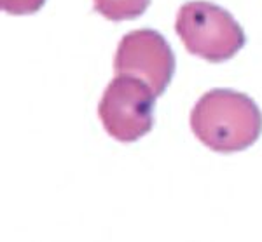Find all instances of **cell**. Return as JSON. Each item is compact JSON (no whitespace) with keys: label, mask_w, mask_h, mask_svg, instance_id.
<instances>
[{"label":"cell","mask_w":262,"mask_h":242,"mask_svg":"<svg viewBox=\"0 0 262 242\" xmlns=\"http://www.w3.org/2000/svg\"><path fill=\"white\" fill-rule=\"evenodd\" d=\"M191 129L210 150L242 152L259 139L262 112L248 94L232 89H212L192 108Z\"/></svg>","instance_id":"cell-1"},{"label":"cell","mask_w":262,"mask_h":242,"mask_svg":"<svg viewBox=\"0 0 262 242\" xmlns=\"http://www.w3.org/2000/svg\"><path fill=\"white\" fill-rule=\"evenodd\" d=\"M175 30L185 49L210 63L227 61L245 45V32L229 11L205 0L185 2Z\"/></svg>","instance_id":"cell-2"},{"label":"cell","mask_w":262,"mask_h":242,"mask_svg":"<svg viewBox=\"0 0 262 242\" xmlns=\"http://www.w3.org/2000/svg\"><path fill=\"white\" fill-rule=\"evenodd\" d=\"M154 91L142 79L117 74L105 89L98 105V117L114 139L133 143L154 126Z\"/></svg>","instance_id":"cell-3"},{"label":"cell","mask_w":262,"mask_h":242,"mask_svg":"<svg viewBox=\"0 0 262 242\" xmlns=\"http://www.w3.org/2000/svg\"><path fill=\"white\" fill-rule=\"evenodd\" d=\"M116 74H128L145 80L156 96H161L175 74V54L159 32L135 30L119 42L114 58Z\"/></svg>","instance_id":"cell-4"},{"label":"cell","mask_w":262,"mask_h":242,"mask_svg":"<svg viewBox=\"0 0 262 242\" xmlns=\"http://www.w3.org/2000/svg\"><path fill=\"white\" fill-rule=\"evenodd\" d=\"M95 11L111 21H126L142 16L150 0H93Z\"/></svg>","instance_id":"cell-5"},{"label":"cell","mask_w":262,"mask_h":242,"mask_svg":"<svg viewBox=\"0 0 262 242\" xmlns=\"http://www.w3.org/2000/svg\"><path fill=\"white\" fill-rule=\"evenodd\" d=\"M46 4V0H0L2 11L14 16L33 14Z\"/></svg>","instance_id":"cell-6"}]
</instances>
